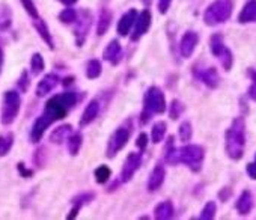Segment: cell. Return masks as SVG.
<instances>
[{
  "mask_svg": "<svg viewBox=\"0 0 256 220\" xmlns=\"http://www.w3.org/2000/svg\"><path fill=\"white\" fill-rule=\"evenodd\" d=\"M182 112H184V104H182L181 101L174 100L172 102H170V109H169L170 118H172V119H178L179 116L182 115Z\"/></svg>",
  "mask_w": 256,
  "mask_h": 220,
  "instance_id": "obj_37",
  "label": "cell"
},
{
  "mask_svg": "<svg viewBox=\"0 0 256 220\" xmlns=\"http://www.w3.org/2000/svg\"><path fill=\"white\" fill-rule=\"evenodd\" d=\"M18 170H20V173L23 175V177L26 178H29V177H32V173H33V170H29V169H26L24 168V165L23 163H18Z\"/></svg>",
  "mask_w": 256,
  "mask_h": 220,
  "instance_id": "obj_44",
  "label": "cell"
},
{
  "mask_svg": "<svg viewBox=\"0 0 256 220\" xmlns=\"http://www.w3.org/2000/svg\"><path fill=\"white\" fill-rule=\"evenodd\" d=\"M81 208H79V207H76V205H74V208L73 210H71V213L66 216V219L68 220H71V219H74V217H77V214H79V211H80Z\"/></svg>",
  "mask_w": 256,
  "mask_h": 220,
  "instance_id": "obj_45",
  "label": "cell"
},
{
  "mask_svg": "<svg viewBox=\"0 0 256 220\" xmlns=\"http://www.w3.org/2000/svg\"><path fill=\"white\" fill-rule=\"evenodd\" d=\"M61 79L56 74H47L42 77V80H39L38 86H36V97H47L51 91H54V87L59 85Z\"/></svg>",
  "mask_w": 256,
  "mask_h": 220,
  "instance_id": "obj_13",
  "label": "cell"
},
{
  "mask_svg": "<svg viewBox=\"0 0 256 220\" xmlns=\"http://www.w3.org/2000/svg\"><path fill=\"white\" fill-rule=\"evenodd\" d=\"M219 59H220V64H222V67L226 69V71H229L231 68H232V64H234V56H232V53H231V50L227 49V47H224L220 53H219Z\"/></svg>",
  "mask_w": 256,
  "mask_h": 220,
  "instance_id": "obj_31",
  "label": "cell"
},
{
  "mask_svg": "<svg viewBox=\"0 0 256 220\" xmlns=\"http://www.w3.org/2000/svg\"><path fill=\"white\" fill-rule=\"evenodd\" d=\"M103 72V67H101V62L98 59H91L88 64H86V77L94 80V79H98L101 76Z\"/></svg>",
  "mask_w": 256,
  "mask_h": 220,
  "instance_id": "obj_26",
  "label": "cell"
},
{
  "mask_svg": "<svg viewBox=\"0 0 256 220\" xmlns=\"http://www.w3.org/2000/svg\"><path fill=\"white\" fill-rule=\"evenodd\" d=\"M136 145H137V148L140 151H145L146 150V146H148V136L146 133H140L137 140H136Z\"/></svg>",
  "mask_w": 256,
  "mask_h": 220,
  "instance_id": "obj_41",
  "label": "cell"
},
{
  "mask_svg": "<svg viewBox=\"0 0 256 220\" xmlns=\"http://www.w3.org/2000/svg\"><path fill=\"white\" fill-rule=\"evenodd\" d=\"M112 24V12L107 11L106 8L101 9V12H99V17H98V24H96V35H104L109 27Z\"/></svg>",
  "mask_w": 256,
  "mask_h": 220,
  "instance_id": "obj_24",
  "label": "cell"
},
{
  "mask_svg": "<svg viewBox=\"0 0 256 220\" xmlns=\"http://www.w3.org/2000/svg\"><path fill=\"white\" fill-rule=\"evenodd\" d=\"M103 57L104 61L113 64V65H118L119 61L122 59V47L118 39H113L107 44V47L103 51Z\"/></svg>",
  "mask_w": 256,
  "mask_h": 220,
  "instance_id": "obj_14",
  "label": "cell"
},
{
  "mask_svg": "<svg viewBox=\"0 0 256 220\" xmlns=\"http://www.w3.org/2000/svg\"><path fill=\"white\" fill-rule=\"evenodd\" d=\"M216 211H217V205H216V202L209 201V202H207V205L204 207V210H202L201 216H199V219H201V220H211V219H214Z\"/></svg>",
  "mask_w": 256,
  "mask_h": 220,
  "instance_id": "obj_35",
  "label": "cell"
},
{
  "mask_svg": "<svg viewBox=\"0 0 256 220\" xmlns=\"http://www.w3.org/2000/svg\"><path fill=\"white\" fill-rule=\"evenodd\" d=\"M83 143V137L80 133H73L68 137V151L71 155H77Z\"/></svg>",
  "mask_w": 256,
  "mask_h": 220,
  "instance_id": "obj_27",
  "label": "cell"
},
{
  "mask_svg": "<svg viewBox=\"0 0 256 220\" xmlns=\"http://www.w3.org/2000/svg\"><path fill=\"white\" fill-rule=\"evenodd\" d=\"M196 77L201 80L205 86H208L209 89H216V87L219 86V83H220V76H219V72L214 67H209L207 69L196 72Z\"/></svg>",
  "mask_w": 256,
  "mask_h": 220,
  "instance_id": "obj_15",
  "label": "cell"
},
{
  "mask_svg": "<svg viewBox=\"0 0 256 220\" xmlns=\"http://www.w3.org/2000/svg\"><path fill=\"white\" fill-rule=\"evenodd\" d=\"M21 107L20 94L16 91H6L3 94V104H2V124L9 125L16 121Z\"/></svg>",
  "mask_w": 256,
  "mask_h": 220,
  "instance_id": "obj_7",
  "label": "cell"
},
{
  "mask_svg": "<svg viewBox=\"0 0 256 220\" xmlns=\"http://www.w3.org/2000/svg\"><path fill=\"white\" fill-rule=\"evenodd\" d=\"M77 18V12L73 9V8H65L61 14H59V20L65 24H69V23H74Z\"/></svg>",
  "mask_w": 256,
  "mask_h": 220,
  "instance_id": "obj_36",
  "label": "cell"
},
{
  "mask_svg": "<svg viewBox=\"0 0 256 220\" xmlns=\"http://www.w3.org/2000/svg\"><path fill=\"white\" fill-rule=\"evenodd\" d=\"M238 21L241 24L256 23V0H249V2L244 5L243 11H241L238 16Z\"/></svg>",
  "mask_w": 256,
  "mask_h": 220,
  "instance_id": "obj_20",
  "label": "cell"
},
{
  "mask_svg": "<svg viewBox=\"0 0 256 220\" xmlns=\"http://www.w3.org/2000/svg\"><path fill=\"white\" fill-rule=\"evenodd\" d=\"M151 12L149 9H144L140 14H137V18L134 21V31L131 34V41H139L142 36H144L151 27Z\"/></svg>",
  "mask_w": 256,
  "mask_h": 220,
  "instance_id": "obj_11",
  "label": "cell"
},
{
  "mask_svg": "<svg viewBox=\"0 0 256 220\" xmlns=\"http://www.w3.org/2000/svg\"><path fill=\"white\" fill-rule=\"evenodd\" d=\"M234 3L232 0H214L204 14V21L207 26H217L227 21L232 16Z\"/></svg>",
  "mask_w": 256,
  "mask_h": 220,
  "instance_id": "obj_5",
  "label": "cell"
},
{
  "mask_svg": "<svg viewBox=\"0 0 256 220\" xmlns=\"http://www.w3.org/2000/svg\"><path fill=\"white\" fill-rule=\"evenodd\" d=\"M133 133V124L131 119H127L125 122H122L115 131L112 133V136L109 137L107 142V148H106V157L107 158H113L124 146L128 143Z\"/></svg>",
  "mask_w": 256,
  "mask_h": 220,
  "instance_id": "obj_6",
  "label": "cell"
},
{
  "mask_svg": "<svg viewBox=\"0 0 256 220\" xmlns=\"http://www.w3.org/2000/svg\"><path fill=\"white\" fill-rule=\"evenodd\" d=\"M91 21H92V16L89 11H81L80 17L76 18V29H74V36H76V42L77 46L81 47L84 41L88 38L89 29H91Z\"/></svg>",
  "mask_w": 256,
  "mask_h": 220,
  "instance_id": "obj_8",
  "label": "cell"
},
{
  "mask_svg": "<svg viewBox=\"0 0 256 220\" xmlns=\"http://www.w3.org/2000/svg\"><path fill=\"white\" fill-rule=\"evenodd\" d=\"M12 24V16L11 9L8 6H0V31L5 32Z\"/></svg>",
  "mask_w": 256,
  "mask_h": 220,
  "instance_id": "obj_28",
  "label": "cell"
},
{
  "mask_svg": "<svg viewBox=\"0 0 256 220\" xmlns=\"http://www.w3.org/2000/svg\"><path fill=\"white\" fill-rule=\"evenodd\" d=\"M29 85H31L29 74H27L26 71H23L21 76H20V80H18V87H20L23 92H27V89H29Z\"/></svg>",
  "mask_w": 256,
  "mask_h": 220,
  "instance_id": "obj_40",
  "label": "cell"
},
{
  "mask_svg": "<svg viewBox=\"0 0 256 220\" xmlns=\"http://www.w3.org/2000/svg\"><path fill=\"white\" fill-rule=\"evenodd\" d=\"M174 203L170 201H163L154 208V216L159 220H167L174 217Z\"/></svg>",
  "mask_w": 256,
  "mask_h": 220,
  "instance_id": "obj_23",
  "label": "cell"
},
{
  "mask_svg": "<svg viewBox=\"0 0 256 220\" xmlns=\"http://www.w3.org/2000/svg\"><path fill=\"white\" fill-rule=\"evenodd\" d=\"M246 146V124L243 118L232 121L231 128L226 131V154L232 160H240L244 155Z\"/></svg>",
  "mask_w": 256,
  "mask_h": 220,
  "instance_id": "obj_2",
  "label": "cell"
},
{
  "mask_svg": "<svg viewBox=\"0 0 256 220\" xmlns=\"http://www.w3.org/2000/svg\"><path fill=\"white\" fill-rule=\"evenodd\" d=\"M170 3H172V0H159V11L160 14H166L170 8Z\"/></svg>",
  "mask_w": 256,
  "mask_h": 220,
  "instance_id": "obj_42",
  "label": "cell"
},
{
  "mask_svg": "<svg viewBox=\"0 0 256 220\" xmlns=\"http://www.w3.org/2000/svg\"><path fill=\"white\" fill-rule=\"evenodd\" d=\"M166 122L164 121H159V122H155L152 125V130H151V139L154 143H160L163 139H164V135H166Z\"/></svg>",
  "mask_w": 256,
  "mask_h": 220,
  "instance_id": "obj_25",
  "label": "cell"
},
{
  "mask_svg": "<svg viewBox=\"0 0 256 220\" xmlns=\"http://www.w3.org/2000/svg\"><path fill=\"white\" fill-rule=\"evenodd\" d=\"M224 42H223V38L222 35L216 34V35H212L211 39H209V49H211V53L214 54L216 57L219 56V53L224 49Z\"/></svg>",
  "mask_w": 256,
  "mask_h": 220,
  "instance_id": "obj_32",
  "label": "cell"
},
{
  "mask_svg": "<svg viewBox=\"0 0 256 220\" xmlns=\"http://www.w3.org/2000/svg\"><path fill=\"white\" fill-rule=\"evenodd\" d=\"M20 2H21L23 8L26 9V12L29 14V16H31L32 18L39 17L38 9H36V6H35V3H33V0H20Z\"/></svg>",
  "mask_w": 256,
  "mask_h": 220,
  "instance_id": "obj_39",
  "label": "cell"
},
{
  "mask_svg": "<svg viewBox=\"0 0 256 220\" xmlns=\"http://www.w3.org/2000/svg\"><path fill=\"white\" fill-rule=\"evenodd\" d=\"M142 165V152H130L125 158V163L121 169V181L128 183Z\"/></svg>",
  "mask_w": 256,
  "mask_h": 220,
  "instance_id": "obj_9",
  "label": "cell"
},
{
  "mask_svg": "<svg viewBox=\"0 0 256 220\" xmlns=\"http://www.w3.org/2000/svg\"><path fill=\"white\" fill-rule=\"evenodd\" d=\"M253 208V196L249 190H244L237 201V210L241 216H247Z\"/></svg>",
  "mask_w": 256,
  "mask_h": 220,
  "instance_id": "obj_21",
  "label": "cell"
},
{
  "mask_svg": "<svg viewBox=\"0 0 256 220\" xmlns=\"http://www.w3.org/2000/svg\"><path fill=\"white\" fill-rule=\"evenodd\" d=\"M249 97H250L253 101H256V85H252V86L249 87Z\"/></svg>",
  "mask_w": 256,
  "mask_h": 220,
  "instance_id": "obj_46",
  "label": "cell"
},
{
  "mask_svg": "<svg viewBox=\"0 0 256 220\" xmlns=\"http://www.w3.org/2000/svg\"><path fill=\"white\" fill-rule=\"evenodd\" d=\"M98 113H99V102H98V100H91L89 104L84 107V110H83V115L80 118V127L89 125L91 122H94L96 119Z\"/></svg>",
  "mask_w": 256,
  "mask_h": 220,
  "instance_id": "obj_18",
  "label": "cell"
},
{
  "mask_svg": "<svg viewBox=\"0 0 256 220\" xmlns=\"http://www.w3.org/2000/svg\"><path fill=\"white\" fill-rule=\"evenodd\" d=\"M204 157H205V151L202 146L186 145V146H182V148H175L174 136L169 137V142L166 146V154H164V160L167 161V163H170V165L184 163L193 172H197L202 168Z\"/></svg>",
  "mask_w": 256,
  "mask_h": 220,
  "instance_id": "obj_1",
  "label": "cell"
},
{
  "mask_svg": "<svg viewBox=\"0 0 256 220\" xmlns=\"http://www.w3.org/2000/svg\"><path fill=\"white\" fill-rule=\"evenodd\" d=\"M31 68H32V74H35V76L41 74V72L44 71V68H46L44 57H42L39 53H35V54L32 56V59H31Z\"/></svg>",
  "mask_w": 256,
  "mask_h": 220,
  "instance_id": "obj_33",
  "label": "cell"
},
{
  "mask_svg": "<svg viewBox=\"0 0 256 220\" xmlns=\"http://www.w3.org/2000/svg\"><path fill=\"white\" fill-rule=\"evenodd\" d=\"M246 170H247L249 177H250L252 180H256V157H255V161H253V163L247 165Z\"/></svg>",
  "mask_w": 256,
  "mask_h": 220,
  "instance_id": "obj_43",
  "label": "cell"
},
{
  "mask_svg": "<svg viewBox=\"0 0 256 220\" xmlns=\"http://www.w3.org/2000/svg\"><path fill=\"white\" fill-rule=\"evenodd\" d=\"M33 27L36 29L38 35H39L42 39H44V42L50 47V50H53V49H54L53 36H51V34H50V31H48V26L46 24V21L42 20V18H39V17H36V18H33Z\"/></svg>",
  "mask_w": 256,
  "mask_h": 220,
  "instance_id": "obj_19",
  "label": "cell"
},
{
  "mask_svg": "<svg viewBox=\"0 0 256 220\" xmlns=\"http://www.w3.org/2000/svg\"><path fill=\"white\" fill-rule=\"evenodd\" d=\"M178 135H179V139L182 142H189L193 136V128H192V124L189 121H184L181 125H179V130H178Z\"/></svg>",
  "mask_w": 256,
  "mask_h": 220,
  "instance_id": "obj_34",
  "label": "cell"
},
{
  "mask_svg": "<svg viewBox=\"0 0 256 220\" xmlns=\"http://www.w3.org/2000/svg\"><path fill=\"white\" fill-rule=\"evenodd\" d=\"M76 102H77L76 92H64V94L51 97L47 101L44 112L50 113L54 118V121H61L66 116L69 109H73L76 106Z\"/></svg>",
  "mask_w": 256,
  "mask_h": 220,
  "instance_id": "obj_4",
  "label": "cell"
},
{
  "mask_svg": "<svg viewBox=\"0 0 256 220\" xmlns=\"http://www.w3.org/2000/svg\"><path fill=\"white\" fill-rule=\"evenodd\" d=\"M2 64H3V51L0 49V71H2Z\"/></svg>",
  "mask_w": 256,
  "mask_h": 220,
  "instance_id": "obj_49",
  "label": "cell"
},
{
  "mask_svg": "<svg viewBox=\"0 0 256 220\" xmlns=\"http://www.w3.org/2000/svg\"><path fill=\"white\" fill-rule=\"evenodd\" d=\"M95 175V181L98 184H104L110 180V175H112V170L109 169V166L106 165H101V166H98L94 172Z\"/></svg>",
  "mask_w": 256,
  "mask_h": 220,
  "instance_id": "obj_29",
  "label": "cell"
},
{
  "mask_svg": "<svg viewBox=\"0 0 256 220\" xmlns=\"http://www.w3.org/2000/svg\"><path fill=\"white\" fill-rule=\"evenodd\" d=\"M14 145V135L12 133H6L0 136V157L6 155Z\"/></svg>",
  "mask_w": 256,
  "mask_h": 220,
  "instance_id": "obj_30",
  "label": "cell"
},
{
  "mask_svg": "<svg viewBox=\"0 0 256 220\" xmlns=\"http://www.w3.org/2000/svg\"><path fill=\"white\" fill-rule=\"evenodd\" d=\"M164 110H166V98L163 91L157 86H151L144 97V112H142L140 122L145 125L149 122L151 115L163 113Z\"/></svg>",
  "mask_w": 256,
  "mask_h": 220,
  "instance_id": "obj_3",
  "label": "cell"
},
{
  "mask_svg": "<svg viewBox=\"0 0 256 220\" xmlns=\"http://www.w3.org/2000/svg\"><path fill=\"white\" fill-rule=\"evenodd\" d=\"M247 74H249V77L253 80V85H256V69H253V68H249Z\"/></svg>",
  "mask_w": 256,
  "mask_h": 220,
  "instance_id": "obj_47",
  "label": "cell"
},
{
  "mask_svg": "<svg viewBox=\"0 0 256 220\" xmlns=\"http://www.w3.org/2000/svg\"><path fill=\"white\" fill-rule=\"evenodd\" d=\"M58 2H61L62 5H65V6H73L77 0H58Z\"/></svg>",
  "mask_w": 256,
  "mask_h": 220,
  "instance_id": "obj_48",
  "label": "cell"
},
{
  "mask_svg": "<svg viewBox=\"0 0 256 220\" xmlns=\"http://www.w3.org/2000/svg\"><path fill=\"white\" fill-rule=\"evenodd\" d=\"M71 135H73V127L69 124H65V125H61L58 128H54L50 135V142L54 143V145H61L64 140H66Z\"/></svg>",
  "mask_w": 256,
  "mask_h": 220,
  "instance_id": "obj_22",
  "label": "cell"
},
{
  "mask_svg": "<svg viewBox=\"0 0 256 220\" xmlns=\"http://www.w3.org/2000/svg\"><path fill=\"white\" fill-rule=\"evenodd\" d=\"M166 178V169L161 163L155 165V168L152 169L149 178H148V190L149 192H157V190L163 186Z\"/></svg>",
  "mask_w": 256,
  "mask_h": 220,
  "instance_id": "obj_16",
  "label": "cell"
},
{
  "mask_svg": "<svg viewBox=\"0 0 256 220\" xmlns=\"http://www.w3.org/2000/svg\"><path fill=\"white\" fill-rule=\"evenodd\" d=\"M142 2L145 3V6H149V3H151V0H142Z\"/></svg>",
  "mask_w": 256,
  "mask_h": 220,
  "instance_id": "obj_50",
  "label": "cell"
},
{
  "mask_svg": "<svg viewBox=\"0 0 256 220\" xmlns=\"http://www.w3.org/2000/svg\"><path fill=\"white\" fill-rule=\"evenodd\" d=\"M199 42V35L193 31H189L182 35L181 38V42H179V51H181V56L189 59V57L193 54L196 46Z\"/></svg>",
  "mask_w": 256,
  "mask_h": 220,
  "instance_id": "obj_12",
  "label": "cell"
},
{
  "mask_svg": "<svg viewBox=\"0 0 256 220\" xmlns=\"http://www.w3.org/2000/svg\"><path fill=\"white\" fill-rule=\"evenodd\" d=\"M53 122H56L54 118L47 112H44L41 116H38V118L35 119V122H33V125H32V130H31V142L32 143H38L42 139V136H44L46 130Z\"/></svg>",
  "mask_w": 256,
  "mask_h": 220,
  "instance_id": "obj_10",
  "label": "cell"
},
{
  "mask_svg": "<svg viewBox=\"0 0 256 220\" xmlns=\"http://www.w3.org/2000/svg\"><path fill=\"white\" fill-rule=\"evenodd\" d=\"M94 198H95V195H94V193H80V195L74 196V198H73V201H71V202H73V205H76V207L81 208L83 205L89 203Z\"/></svg>",
  "mask_w": 256,
  "mask_h": 220,
  "instance_id": "obj_38",
  "label": "cell"
},
{
  "mask_svg": "<svg viewBox=\"0 0 256 220\" xmlns=\"http://www.w3.org/2000/svg\"><path fill=\"white\" fill-rule=\"evenodd\" d=\"M137 11L136 9H130V11H127L124 16L121 17L119 23H118V34L121 36H127L128 34L131 32V29L134 26V21L137 18Z\"/></svg>",
  "mask_w": 256,
  "mask_h": 220,
  "instance_id": "obj_17",
  "label": "cell"
}]
</instances>
